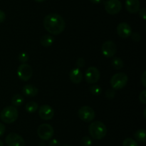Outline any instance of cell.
<instances>
[{"label": "cell", "instance_id": "5b68a950", "mask_svg": "<svg viewBox=\"0 0 146 146\" xmlns=\"http://www.w3.org/2000/svg\"><path fill=\"white\" fill-rule=\"evenodd\" d=\"M54 127L48 123H43L37 129V135L42 140H48L54 136Z\"/></svg>", "mask_w": 146, "mask_h": 146}, {"label": "cell", "instance_id": "f546056e", "mask_svg": "<svg viewBox=\"0 0 146 146\" xmlns=\"http://www.w3.org/2000/svg\"><path fill=\"white\" fill-rule=\"evenodd\" d=\"M48 146H60V142L57 139H53L49 141Z\"/></svg>", "mask_w": 146, "mask_h": 146}, {"label": "cell", "instance_id": "6da1fadb", "mask_svg": "<svg viewBox=\"0 0 146 146\" xmlns=\"http://www.w3.org/2000/svg\"><path fill=\"white\" fill-rule=\"evenodd\" d=\"M44 27L49 34L58 35L64 31L66 23L64 18L56 13L47 14L43 21Z\"/></svg>", "mask_w": 146, "mask_h": 146}, {"label": "cell", "instance_id": "4fadbf2b", "mask_svg": "<svg viewBox=\"0 0 146 146\" xmlns=\"http://www.w3.org/2000/svg\"><path fill=\"white\" fill-rule=\"evenodd\" d=\"M38 115L42 120H49L54 117V110L51 106L48 104H44L38 109Z\"/></svg>", "mask_w": 146, "mask_h": 146}, {"label": "cell", "instance_id": "f35d334b", "mask_svg": "<svg viewBox=\"0 0 146 146\" xmlns=\"http://www.w3.org/2000/svg\"><path fill=\"white\" fill-rule=\"evenodd\" d=\"M145 112H146V109H145V110H144V113H143V114H144V117H146V116H145Z\"/></svg>", "mask_w": 146, "mask_h": 146}, {"label": "cell", "instance_id": "ffe728a7", "mask_svg": "<svg viewBox=\"0 0 146 146\" xmlns=\"http://www.w3.org/2000/svg\"><path fill=\"white\" fill-rule=\"evenodd\" d=\"M111 65L115 70H120L123 67L124 63L121 58L115 57L113 58L112 61H111Z\"/></svg>", "mask_w": 146, "mask_h": 146}, {"label": "cell", "instance_id": "1f68e13d", "mask_svg": "<svg viewBox=\"0 0 146 146\" xmlns=\"http://www.w3.org/2000/svg\"><path fill=\"white\" fill-rule=\"evenodd\" d=\"M141 82H142V84L143 85L144 87H146V71H144L143 72L142 75L141 77Z\"/></svg>", "mask_w": 146, "mask_h": 146}, {"label": "cell", "instance_id": "277c9868", "mask_svg": "<svg viewBox=\"0 0 146 146\" xmlns=\"http://www.w3.org/2000/svg\"><path fill=\"white\" fill-rule=\"evenodd\" d=\"M128 77L125 73L119 72L113 74L110 80L111 87L114 90H120L127 84Z\"/></svg>", "mask_w": 146, "mask_h": 146}, {"label": "cell", "instance_id": "ba28073f", "mask_svg": "<svg viewBox=\"0 0 146 146\" xmlns=\"http://www.w3.org/2000/svg\"><path fill=\"white\" fill-rule=\"evenodd\" d=\"M100 77H101V74H100L99 70L96 67H88L86 70L85 75H84L86 81L91 84L98 82Z\"/></svg>", "mask_w": 146, "mask_h": 146}, {"label": "cell", "instance_id": "9a60e30c", "mask_svg": "<svg viewBox=\"0 0 146 146\" xmlns=\"http://www.w3.org/2000/svg\"><path fill=\"white\" fill-rule=\"evenodd\" d=\"M70 80L74 84H78L81 82L83 80V74L79 68L76 67L71 70L69 74Z\"/></svg>", "mask_w": 146, "mask_h": 146}, {"label": "cell", "instance_id": "2e32d148", "mask_svg": "<svg viewBox=\"0 0 146 146\" xmlns=\"http://www.w3.org/2000/svg\"><path fill=\"white\" fill-rule=\"evenodd\" d=\"M22 92L27 97H32L36 96L38 92V90L32 84H26L23 87Z\"/></svg>", "mask_w": 146, "mask_h": 146}, {"label": "cell", "instance_id": "d4e9b609", "mask_svg": "<svg viewBox=\"0 0 146 146\" xmlns=\"http://www.w3.org/2000/svg\"><path fill=\"white\" fill-rule=\"evenodd\" d=\"M19 61L22 63H26L29 60V54L26 52H21L19 54Z\"/></svg>", "mask_w": 146, "mask_h": 146}, {"label": "cell", "instance_id": "d6a6232c", "mask_svg": "<svg viewBox=\"0 0 146 146\" xmlns=\"http://www.w3.org/2000/svg\"><path fill=\"white\" fill-rule=\"evenodd\" d=\"M6 19V14L2 10L0 9V24L3 23Z\"/></svg>", "mask_w": 146, "mask_h": 146}, {"label": "cell", "instance_id": "52a82bcc", "mask_svg": "<svg viewBox=\"0 0 146 146\" xmlns=\"http://www.w3.org/2000/svg\"><path fill=\"white\" fill-rule=\"evenodd\" d=\"M17 74L21 80L24 82L28 81L33 75L32 67L27 63H23L19 66L17 69Z\"/></svg>", "mask_w": 146, "mask_h": 146}, {"label": "cell", "instance_id": "ab89813d", "mask_svg": "<svg viewBox=\"0 0 146 146\" xmlns=\"http://www.w3.org/2000/svg\"><path fill=\"white\" fill-rule=\"evenodd\" d=\"M63 146H71V145H68V144H65V145H64Z\"/></svg>", "mask_w": 146, "mask_h": 146}, {"label": "cell", "instance_id": "e0dca14e", "mask_svg": "<svg viewBox=\"0 0 146 146\" xmlns=\"http://www.w3.org/2000/svg\"><path fill=\"white\" fill-rule=\"evenodd\" d=\"M54 38L53 36L50 35V34H45V35L42 36L40 40V43L41 45L44 47H49L54 44Z\"/></svg>", "mask_w": 146, "mask_h": 146}, {"label": "cell", "instance_id": "d6986e66", "mask_svg": "<svg viewBox=\"0 0 146 146\" xmlns=\"http://www.w3.org/2000/svg\"><path fill=\"white\" fill-rule=\"evenodd\" d=\"M24 98L21 94H16L11 99V103L14 107H19L24 103Z\"/></svg>", "mask_w": 146, "mask_h": 146}, {"label": "cell", "instance_id": "83f0119b", "mask_svg": "<svg viewBox=\"0 0 146 146\" xmlns=\"http://www.w3.org/2000/svg\"><path fill=\"white\" fill-rule=\"evenodd\" d=\"M85 65V60L82 57H79L76 61V66L78 68H81V67H84Z\"/></svg>", "mask_w": 146, "mask_h": 146}, {"label": "cell", "instance_id": "ac0fdd59", "mask_svg": "<svg viewBox=\"0 0 146 146\" xmlns=\"http://www.w3.org/2000/svg\"><path fill=\"white\" fill-rule=\"evenodd\" d=\"M134 137L138 141L141 143H145L146 131L145 129H139L134 133Z\"/></svg>", "mask_w": 146, "mask_h": 146}, {"label": "cell", "instance_id": "3957f363", "mask_svg": "<svg viewBox=\"0 0 146 146\" xmlns=\"http://www.w3.org/2000/svg\"><path fill=\"white\" fill-rule=\"evenodd\" d=\"M18 117L19 112L14 106H7L4 107L0 113V118L1 121L7 124H10L15 122Z\"/></svg>", "mask_w": 146, "mask_h": 146}, {"label": "cell", "instance_id": "603a6c76", "mask_svg": "<svg viewBox=\"0 0 146 146\" xmlns=\"http://www.w3.org/2000/svg\"><path fill=\"white\" fill-rule=\"evenodd\" d=\"M123 146H139L138 143L131 137L125 139L123 142Z\"/></svg>", "mask_w": 146, "mask_h": 146}, {"label": "cell", "instance_id": "44dd1931", "mask_svg": "<svg viewBox=\"0 0 146 146\" xmlns=\"http://www.w3.org/2000/svg\"><path fill=\"white\" fill-rule=\"evenodd\" d=\"M38 105L36 102L31 101V102H29L27 103L26 104V111L28 113H34L38 110Z\"/></svg>", "mask_w": 146, "mask_h": 146}, {"label": "cell", "instance_id": "30bf717a", "mask_svg": "<svg viewBox=\"0 0 146 146\" xmlns=\"http://www.w3.org/2000/svg\"><path fill=\"white\" fill-rule=\"evenodd\" d=\"M101 52L104 57L111 58L115 56L117 52V46L115 43L111 40L106 41L101 47Z\"/></svg>", "mask_w": 146, "mask_h": 146}, {"label": "cell", "instance_id": "f1b7e54d", "mask_svg": "<svg viewBox=\"0 0 146 146\" xmlns=\"http://www.w3.org/2000/svg\"><path fill=\"white\" fill-rule=\"evenodd\" d=\"M131 38H132V40L135 42H139L141 39V34H140L138 32L132 33L131 35Z\"/></svg>", "mask_w": 146, "mask_h": 146}, {"label": "cell", "instance_id": "7402d4cb", "mask_svg": "<svg viewBox=\"0 0 146 146\" xmlns=\"http://www.w3.org/2000/svg\"><path fill=\"white\" fill-rule=\"evenodd\" d=\"M89 90L93 95L98 96L102 92V88L98 84H93L89 87Z\"/></svg>", "mask_w": 146, "mask_h": 146}, {"label": "cell", "instance_id": "4316f807", "mask_svg": "<svg viewBox=\"0 0 146 146\" xmlns=\"http://www.w3.org/2000/svg\"><path fill=\"white\" fill-rule=\"evenodd\" d=\"M139 100L143 104H146V90H143L139 95Z\"/></svg>", "mask_w": 146, "mask_h": 146}, {"label": "cell", "instance_id": "e575fe53", "mask_svg": "<svg viewBox=\"0 0 146 146\" xmlns=\"http://www.w3.org/2000/svg\"><path fill=\"white\" fill-rule=\"evenodd\" d=\"M90 1H91V3H93L94 4H99L101 2H103L104 0H90Z\"/></svg>", "mask_w": 146, "mask_h": 146}, {"label": "cell", "instance_id": "8fae6325", "mask_svg": "<svg viewBox=\"0 0 146 146\" xmlns=\"http://www.w3.org/2000/svg\"><path fill=\"white\" fill-rule=\"evenodd\" d=\"M5 142L7 146H25L24 138L15 133H9L6 137Z\"/></svg>", "mask_w": 146, "mask_h": 146}, {"label": "cell", "instance_id": "8d00e7d4", "mask_svg": "<svg viewBox=\"0 0 146 146\" xmlns=\"http://www.w3.org/2000/svg\"><path fill=\"white\" fill-rule=\"evenodd\" d=\"M39 146H45V143H40Z\"/></svg>", "mask_w": 146, "mask_h": 146}, {"label": "cell", "instance_id": "d590c367", "mask_svg": "<svg viewBox=\"0 0 146 146\" xmlns=\"http://www.w3.org/2000/svg\"><path fill=\"white\" fill-rule=\"evenodd\" d=\"M34 1H35L36 2L41 3V2H43V1H45V0H34Z\"/></svg>", "mask_w": 146, "mask_h": 146}, {"label": "cell", "instance_id": "cb8c5ba5", "mask_svg": "<svg viewBox=\"0 0 146 146\" xmlns=\"http://www.w3.org/2000/svg\"><path fill=\"white\" fill-rule=\"evenodd\" d=\"M92 145V140L88 136H84L81 140V146H91Z\"/></svg>", "mask_w": 146, "mask_h": 146}, {"label": "cell", "instance_id": "9c48e42d", "mask_svg": "<svg viewBox=\"0 0 146 146\" xmlns=\"http://www.w3.org/2000/svg\"><path fill=\"white\" fill-rule=\"evenodd\" d=\"M122 9V3L120 0H108L105 2V10L108 14L115 15Z\"/></svg>", "mask_w": 146, "mask_h": 146}, {"label": "cell", "instance_id": "5bb4252c", "mask_svg": "<svg viewBox=\"0 0 146 146\" xmlns=\"http://www.w3.org/2000/svg\"><path fill=\"white\" fill-rule=\"evenodd\" d=\"M125 9L131 14L138 12L141 9L140 0H125Z\"/></svg>", "mask_w": 146, "mask_h": 146}, {"label": "cell", "instance_id": "836d02e7", "mask_svg": "<svg viewBox=\"0 0 146 146\" xmlns=\"http://www.w3.org/2000/svg\"><path fill=\"white\" fill-rule=\"evenodd\" d=\"M5 130H6V127L3 123H0V137L4 134L5 133Z\"/></svg>", "mask_w": 146, "mask_h": 146}, {"label": "cell", "instance_id": "7a4b0ae2", "mask_svg": "<svg viewBox=\"0 0 146 146\" xmlns=\"http://www.w3.org/2000/svg\"><path fill=\"white\" fill-rule=\"evenodd\" d=\"M88 132L91 137L95 140H101L107 134V127L101 121L93 122L88 127Z\"/></svg>", "mask_w": 146, "mask_h": 146}, {"label": "cell", "instance_id": "8992f818", "mask_svg": "<svg viewBox=\"0 0 146 146\" xmlns=\"http://www.w3.org/2000/svg\"><path fill=\"white\" fill-rule=\"evenodd\" d=\"M78 116L82 121L88 123L94 120L96 117L95 111L89 106H82L78 110Z\"/></svg>", "mask_w": 146, "mask_h": 146}, {"label": "cell", "instance_id": "7c38bea8", "mask_svg": "<svg viewBox=\"0 0 146 146\" xmlns=\"http://www.w3.org/2000/svg\"><path fill=\"white\" fill-rule=\"evenodd\" d=\"M117 34L123 39H127L131 37L132 34L131 27L126 22H121L118 24L116 28Z\"/></svg>", "mask_w": 146, "mask_h": 146}, {"label": "cell", "instance_id": "4dcf8cb0", "mask_svg": "<svg viewBox=\"0 0 146 146\" xmlns=\"http://www.w3.org/2000/svg\"><path fill=\"white\" fill-rule=\"evenodd\" d=\"M139 15L141 18L143 19L144 20L146 19V9L145 8H142V9H140L139 11Z\"/></svg>", "mask_w": 146, "mask_h": 146}, {"label": "cell", "instance_id": "484cf974", "mask_svg": "<svg viewBox=\"0 0 146 146\" xmlns=\"http://www.w3.org/2000/svg\"><path fill=\"white\" fill-rule=\"evenodd\" d=\"M105 94L107 98L111 100V99L114 98V97L115 96V91L113 89H108V90H106Z\"/></svg>", "mask_w": 146, "mask_h": 146}, {"label": "cell", "instance_id": "74e56055", "mask_svg": "<svg viewBox=\"0 0 146 146\" xmlns=\"http://www.w3.org/2000/svg\"><path fill=\"white\" fill-rule=\"evenodd\" d=\"M0 146H4V143L0 140Z\"/></svg>", "mask_w": 146, "mask_h": 146}]
</instances>
